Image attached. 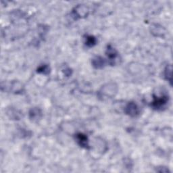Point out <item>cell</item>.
Wrapping results in <instances>:
<instances>
[{"instance_id": "1", "label": "cell", "mask_w": 173, "mask_h": 173, "mask_svg": "<svg viewBox=\"0 0 173 173\" xmlns=\"http://www.w3.org/2000/svg\"><path fill=\"white\" fill-rule=\"evenodd\" d=\"M167 101L168 97L166 95H162L161 97H157L154 95V101L151 102V106L156 109H159L164 106Z\"/></svg>"}, {"instance_id": "2", "label": "cell", "mask_w": 173, "mask_h": 173, "mask_svg": "<svg viewBox=\"0 0 173 173\" xmlns=\"http://www.w3.org/2000/svg\"><path fill=\"white\" fill-rule=\"evenodd\" d=\"M125 112L129 116H136L139 114V109L137 104L133 102H130L125 108Z\"/></svg>"}, {"instance_id": "3", "label": "cell", "mask_w": 173, "mask_h": 173, "mask_svg": "<svg viewBox=\"0 0 173 173\" xmlns=\"http://www.w3.org/2000/svg\"><path fill=\"white\" fill-rule=\"evenodd\" d=\"M76 139L78 143L83 147L88 148V139L87 137L83 133H78L76 136Z\"/></svg>"}, {"instance_id": "4", "label": "cell", "mask_w": 173, "mask_h": 173, "mask_svg": "<svg viewBox=\"0 0 173 173\" xmlns=\"http://www.w3.org/2000/svg\"><path fill=\"white\" fill-rule=\"evenodd\" d=\"M92 63L93 65H94V66L95 68H96V69H101V68H103L104 65L105 64L104 59L100 56L95 57L94 59L93 60Z\"/></svg>"}, {"instance_id": "5", "label": "cell", "mask_w": 173, "mask_h": 173, "mask_svg": "<svg viewBox=\"0 0 173 173\" xmlns=\"http://www.w3.org/2000/svg\"><path fill=\"white\" fill-rule=\"evenodd\" d=\"M106 54L108 57L109 58V59L110 60H114V59H115L117 56V51H116V49L113 48L112 46H108V48H107V51H106Z\"/></svg>"}, {"instance_id": "6", "label": "cell", "mask_w": 173, "mask_h": 173, "mask_svg": "<svg viewBox=\"0 0 173 173\" xmlns=\"http://www.w3.org/2000/svg\"><path fill=\"white\" fill-rule=\"evenodd\" d=\"M96 44V39L94 36L88 35L85 38V45L88 47L91 48Z\"/></svg>"}, {"instance_id": "7", "label": "cell", "mask_w": 173, "mask_h": 173, "mask_svg": "<svg viewBox=\"0 0 173 173\" xmlns=\"http://www.w3.org/2000/svg\"><path fill=\"white\" fill-rule=\"evenodd\" d=\"M49 68L48 66H42L41 67H39V69H37V72H41L43 74H47L45 72L47 71L48 72H49Z\"/></svg>"}]
</instances>
